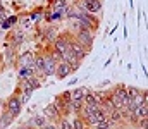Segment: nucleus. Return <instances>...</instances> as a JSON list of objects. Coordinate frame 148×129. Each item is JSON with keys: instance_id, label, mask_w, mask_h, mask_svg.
Masks as SVG:
<instances>
[{"instance_id": "nucleus-18", "label": "nucleus", "mask_w": 148, "mask_h": 129, "mask_svg": "<svg viewBox=\"0 0 148 129\" xmlns=\"http://www.w3.org/2000/svg\"><path fill=\"white\" fill-rule=\"evenodd\" d=\"M28 83H29V86H31L33 89H38V88H41V79H40L38 76H33V78H29V79H28Z\"/></svg>"}, {"instance_id": "nucleus-4", "label": "nucleus", "mask_w": 148, "mask_h": 129, "mask_svg": "<svg viewBox=\"0 0 148 129\" xmlns=\"http://www.w3.org/2000/svg\"><path fill=\"white\" fill-rule=\"evenodd\" d=\"M16 66H17V69H21V67H35V52H31V50L23 52L17 57Z\"/></svg>"}, {"instance_id": "nucleus-7", "label": "nucleus", "mask_w": 148, "mask_h": 129, "mask_svg": "<svg viewBox=\"0 0 148 129\" xmlns=\"http://www.w3.org/2000/svg\"><path fill=\"white\" fill-rule=\"evenodd\" d=\"M57 38H59V29H57L53 24H48V26L45 28V31H43V40L52 46V43L55 42Z\"/></svg>"}, {"instance_id": "nucleus-11", "label": "nucleus", "mask_w": 148, "mask_h": 129, "mask_svg": "<svg viewBox=\"0 0 148 129\" xmlns=\"http://www.w3.org/2000/svg\"><path fill=\"white\" fill-rule=\"evenodd\" d=\"M86 93H88V88H84V86L76 88V89L71 91V100H73V102H83V98H84Z\"/></svg>"}, {"instance_id": "nucleus-5", "label": "nucleus", "mask_w": 148, "mask_h": 129, "mask_svg": "<svg viewBox=\"0 0 148 129\" xmlns=\"http://www.w3.org/2000/svg\"><path fill=\"white\" fill-rule=\"evenodd\" d=\"M71 52L74 53V57H76L79 62H83V60L88 57V53H90V50H88L86 46H83L81 43L76 42V38H74V42L71 43Z\"/></svg>"}, {"instance_id": "nucleus-17", "label": "nucleus", "mask_w": 148, "mask_h": 129, "mask_svg": "<svg viewBox=\"0 0 148 129\" xmlns=\"http://www.w3.org/2000/svg\"><path fill=\"white\" fill-rule=\"evenodd\" d=\"M93 96H95V100H97V103L102 107V103H103V100L107 98V93L105 91H93Z\"/></svg>"}, {"instance_id": "nucleus-28", "label": "nucleus", "mask_w": 148, "mask_h": 129, "mask_svg": "<svg viewBox=\"0 0 148 129\" xmlns=\"http://www.w3.org/2000/svg\"><path fill=\"white\" fill-rule=\"evenodd\" d=\"M84 2H90V0H84Z\"/></svg>"}, {"instance_id": "nucleus-6", "label": "nucleus", "mask_w": 148, "mask_h": 129, "mask_svg": "<svg viewBox=\"0 0 148 129\" xmlns=\"http://www.w3.org/2000/svg\"><path fill=\"white\" fill-rule=\"evenodd\" d=\"M41 114H43L50 122H55V124H57V122L60 121V114H59V110L55 109V105H53V103H48L47 107H43Z\"/></svg>"}, {"instance_id": "nucleus-8", "label": "nucleus", "mask_w": 148, "mask_h": 129, "mask_svg": "<svg viewBox=\"0 0 148 129\" xmlns=\"http://www.w3.org/2000/svg\"><path fill=\"white\" fill-rule=\"evenodd\" d=\"M73 74V67L67 64V62H59V66H57V71H55V78L57 79H66L67 76H71Z\"/></svg>"}, {"instance_id": "nucleus-9", "label": "nucleus", "mask_w": 148, "mask_h": 129, "mask_svg": "<svg viewBox=\"0 0 148 129\" xmlns=\"http://www.w3.org/2000/svg\"><path fill=\"white\" fill-rule=\"evenodd\" d=\"M28 124H31L33 128H36V129H43L47 124H50V121H48L43 114H35L33 117L28 119Z\"/></svg>"}, {"instance_id": "nucleus-27", "label": "nucleus", "mask_w": 148, "mask_h": 129, "mask_svg": "<svg viewBox=\"0 0 148 129\" xmlns=\"http://www.w3.org/2000/svg\"><path fill=\"white\" fill-rule=\"evenodd\" d=\"M0 129H3V128H2V122H0Z\"/></svg>"}, {"instance_id": "nucleus-23", "label": "nucleus", "mask_w": 148, "mask_h": 129, "mask_svg": "<svg viewBox=\"0 0 148 129\" xmlns=\"http://www.w3.org/2000/svg\"><path fill=\"white\" fill-rule=\"evenodd\" d=\"M0 28H2V29H5V31H7V29H10V28H12V26H10V24H9V23H7V19H3V21H0Z\"/></svg>"}, {"instance_id": "nucleus-14", "label": "nucleus", "mask_w": 148, "mask_h": 129, "mask_svg": "<svg viewBox=\"0 0 148 129\" xmlns=\"http://www.w3.org/2000/svg\"><path fill=\"white\" fill-rule=\"evenodd\" d=\"M14 121H16V119H14V117H12L9 112H5V110H3V114L0 115V122H2V128H3V129L9 128V126H10Z\"/></svg>"}, {"instance_id": "nucleus-15", "label": "nucleus", "mask_w": 148, "mask_h": 129, "mask_svg": "<svg viewBox=\"0 0 148 129\" xmlns=\"http://www.w3.org/2000/svg\"><path fill=\"white\" fill-rule=\"evenodd\" d=\"M71 124H73V129H86L88 128L81 115H74L73 119H71Z\"/></svg>"}, {"instance_id": "nucleus-22", "label": "nucleus", "mask_w": 148, "mask_h": 129, "mask_svg": "<svg viewBox=\"0 0 148 129\" xmlns=\"http://www.w3.org/2000/svg\"><path fill=\"white\" fill-rule=\"evenodd\" d=\"M31 95H33V93H19V96H21V102H23V105L29 102V98H31Z\"/></svg>"}, {"instance_id": "nucleus-10", "label": "nucleus", "mask_w": 148, "mask_h": 129, "mask_svg": "<svg viewBox=\"0 0 148 129\" xmlns=\"http://www.w3.org/2000/svg\"><path fill=\"white\" fill-rule=\"evenodd\" d=\"M33 76H36V69H35V67H21V69H17V78H19V81L29 79V78H33Z\"/></svg>"}, {"instance_id": "nucleus-26", "label": "nucleus", "mask_w": 148, "mask_h": 129, "mask_svg": "<svg viewBox=\"0 0 148 129\" xmlns=\"http://www.w3.org/2000/svg\"><path fill=\"white\" fill-rule=\"evenodd\" d=\"M3 105H5V102H2V100H0V115H2V114H3V110H5V107H3Z\"/></svg>"}, {"instance_id": "nucleus-25", "label": "nucleus", "mask_w": 148, "mask_h": 129, "mask_svg": "<svg viewBox=\"0 0 148 129\" xmlns=\"http://www.w3.org/2000/svg\"><path fill=\"white\" fill-rule=\"evenodd\" d=\"M143 100H145V105L148 107V89H143Z\"/></svg>"}, {"instance_id": "nucleus-12", "label": "nucleus", "mask_w": 148, "mask_h": 129, "mask_svg": "<svg viewBox=\"0 0 148 129\" xmlns=\"http://www.w3.org/2000/svg\"><path fill=\"white\" fill-rule=\"evenodd\" d=\"M10 43H12V46L14 48H17L21 43L24 42V33L23 31H19V29H14V33H12V38H9Z\"/></svg>"}, {"instance_id": "nucleus-13", "label": "nucleus", "mask_w": 148, "mask_h": 129, "mask_svg": "<svg viewBox=\"0 0 148 129\" xmlns=\"http://www.w3.org/2000/svg\"><path fill=\"white\" fill-rule=\"evenodd\" d=\"M88 3V12L90 14H98V12H102V0H90V2H86Z\"/></svg>"}, {"instance_id": "nucleus-3", "label": "nucleus", "mask_w": 148, "mask_h": 129, "mask_svg": "<svg viewBox=\"0 0 148 129\" xmlns=\"http://www.w3.org/2000/svg\"><path fill=\"white\" fill-rule=\"evenodd\" d=\"M43 52H45V57H47V60H45V69H43L45 78H47V76H55V71H57L59 62L52 57V53H50V50H48V48H45Z\"/></svg>"}, {"instance_id": "nucleus-16", "label": "nucleus", "mask_w": 148, "mask_h": 129, "mask_svg": "<svg viewBox=\"0 0 148 129\" xmlns=\"http://www.w3.org/2000/svg\"><path fill=\"white\" fill-rule=\"evenodd\" d=\"M59 129H73V124H71V119L69 117H60V121L57 122Z\"/></svg>"}, {"instance_id": "nucleus-19", "label": "nucleus", "mask_w": 148, "mask_h": 129, "mask_svg": "<svg viewBox=\"0 0 148 129\" xmlns=\"http://www.w3.org/2000/svg\"><path fill=\"white\" fill-rule=\"evenodd\" d=\"M141 93V89L138 88V86H133V85H127V95L131 96V98H134L136 95H140Z\"/></svg>"}, {"instance_id": "nucleus-29", "label": "nucleus", "mask_w": 148, "mask_h": 129, "mask_svg": "<svg viewBox=\"0 0 148 129\" xmlns=\"http://www.w3.org/2000/svg\"><path fill=\"white\" fill-rule=\"evenodd\" d=\"M86 129H91V128H86Z\"/></svg>"}, {"instance_id": "nucleus-21", "label": "nucleus", "mask_w": 148, "mask_h": 129, "mask_svg": "<svg viewBox=\"0 0 148 129\" xmlns=\"http://www.w3.org/2000/svg\"><path fill=\"white\" fill-rule=\"evenodd\" d=\"M7 23H9L10 26H16V24L19 23V17H17V16H7Z\"/></svg>"}, {"instance_id": "nucleus-20", "label": "nucleus", "mask_w": 148, "mask_h": 129, "mask_svg": "<svg viewBox=\"0 0 148 129\" xmlns=\"http://www.w3.org/2000/svg\"><path fill=\"white\" fill-rule=\"evenodd\" d=\"M21 21H23V28H31V17L26 14V16H23L21 17Z\"/></svg>"}, {"instance_id": "nucleus-24", "label": "nucleus", "mask_w": 148, "mask_h": 129, "mask_svg": "<svg viewBox=\"0 0 148 129\" xmlns=\"http://www.w3.org/2000/svg\"><path fill=\"white\" fill-rule=\"evenodd\" d=\"M43 129H59V126H57L55 122H50V124H47Z\"/></svg>"}, {"instance_id": "nucleus-1", "label": "nucleus", "mask_w": 148, "mask_h": 129, "mask_svg": "<svg viewBox=\"0 0 148 129\" xmlns=\"http://www.w3.org/2000/svg\"><path fill=\"white\" fill-rule=\"evenodd\" d=\"M5 112H9L14 119H17L19 115H21V112H23V102H21V96L17 95V93H14V95H10L7 100H5Z\"/></svg>"}, {"instance_id": "nucleus-2", "label": "nucleus", "mask_w": 148, "mask_h": 129, "mask_svg": "<svg viewBox=\"0 0 148 129\" xmlns=\"http://www.w3.org/2000/svg\"><path fill=\"white\" fill-rule=\"evenodd\" d=\"M73 33L76 36V42L81 43L83 46H86L88 50H91L93 42H95V31H91V29H76Z\"/></svg>"}]
</instances>
